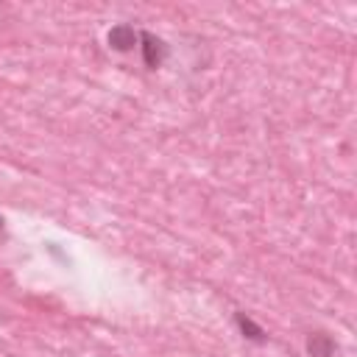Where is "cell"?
Instances as JSON below:
<instances>
[{
    "label": "cell",
    "instance_id": "1",
    "mask_svg": "<svg viewBox=\"0 0 357 357\" xmlns=\"http://www.w3.org/2000/svg\"><path fill=\"white\" fill-rule=\"evenodd\" d=\"M139 42H142V59H145V64L151 70H156L165 61V56H167V45L159 36H153V33H139Z\"/></svg>",
    "mask_w": 357,
    "mask_h": 357
},
{
    "label": "cell",
    "instance_id": "2",
    "mask_svg": "<svg viewBox=\"0 0 357 357\" xmlns=\"http://www.w3.org/2000/svg\"><path fill=\"white\" fill-rule=\"evenodd\" d=\"M137 39H139V33H137L131 25H114V28L109 31V47H114V50H120V53L131 50V47L137 45Z\"/></svg>",
    "mask_w": 357,
    "mask_h": 357
},
{
    "label": "cell",
    "instance_id": "3",
    "mask_svg": "<svg viewBox=\"0 0 357 357\" xmlns=\"http://www.w3.org/2000/svg\"><path fill=\"white\" fill-rule=\"evenodd\" d=\"M307 349H310L312 357H332L335 354V340L329 335H324V332H315V335H310Z\"/></svg>",
    "mask_w": 357,
    "mask_h": 357
},
{
    "label": "cell",
    "instance_id": "4",
    "mask_svg": "<svg viewBox=\"0 0 357 357\" xmlns=\"http://www.w3.org/2000/svg\"><path fill=\"white\" fill-rule=\"evenodd\" d=\"M234 321H237V326L243 329V335H245V337H251V340H265V332H262V329H259L248 315L237 312V318H234Z\"/></svg>",
    "mask_w": 357,
    "mask_h": 357
},
{
    "label": "cell",
    "instance_id": "5",
    "mask_svg": "<svg viewBox=\"0 0 357 357\" xmlns=\"http://www.w3.org/2000/svg\"><path fill=\"white\" fill-rule=\"evenodd\" d=\"M0 226H3V218H0Z\"/></svg>",
    "mask_w": 357,
    "mask_h": 357
}]
</instances>
